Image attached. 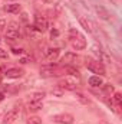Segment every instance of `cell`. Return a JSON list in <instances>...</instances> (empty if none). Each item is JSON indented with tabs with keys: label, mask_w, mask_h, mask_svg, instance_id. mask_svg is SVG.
<instances>
[{
	"label": "cell",
	"mask_w": 122,
	"mask_h": 124,
	"mask_svg": "<svg viewBox=\"0 0 122 124\" xmlns=\"http://www.w3.org/2000/svg\"><path fill=\"white\" fill-rule=\"evenodd\" d=\"M69 40H70V45L73 49L76 51H83L86 48V39L83 35H81L78 31L75 29H70L69 31Z\"/></svg>",
	"instance_id": "obj_1"
},
{
	"label": "cell",
	"mask_w": 122,
	"mask_h": 124,
	"mask_svg": "<svg viewBox=\"0 0 122 124\" xmlns=\"http://www.w3.org/2000/svg\"><path fill=\"white\" fill-rule=\"evenodd\" d=\"M33 28L37 32L43 33V32L47 31V20L45 16H40V15H36L34 16V23H33Z\"/></svg>",
	"instance_id": "obj_6"
},
{
	"label": "cell",
	"mask_w": 122,
	"mask_h": 124,
	"mask_svg": "<svg viewBox=\"0 0 122 124\" xmlns=\"http://www.w3.org/2000/svg\"><path fill=\"white\" fill-rule=\"evenodd\" d=\"M59 54H61V49L59 48H47L45 51V58L49 62H55L59 58Z\"/></svg>",
	"instance_id": "obj_8"
},
{
	"label": "cell",
	"mask_w": 122,
	"mask_h": 124,
	"mask_svg": "<svg viewBox=\"0 0 122 124\" xmlns=\"http://www.w3.org/2000/svg\"><path fill=\"white\" fill-rule=\"evenodd\" d=\"M86 68L92 71L93 74H98L99 77H102V75H106V69H105V66H103V63L99 61H96V59H92V58H86Z\"/></svg>",
	"instance_id": "obj_3"
},
{
	"label": "cell",
	"mask_w": 122,
	"mask_h": 124,
	"mask_svg": "<svg viewBox=\"0 0 122 124\" xmlns=\"http://www.w3.org/2000/svg\"><path fill=\"white\" fill-rule=\"evenodd\" d=\"M81 58L76 55V54H73V52H68V54H65V56L62 58V63L63 65H72V63H76V61H79Z\"/></svg>",
	"instance_id": "obj_12"
},
{
	"label": "cell",
	"mask_w": 122,
	"mask_h": 124,
	"mask_svg": "<svg viewBox=\"0 0 122 124\" xmlns=\"http://www.w3.org/2000/svg\"><path fill=\"white\" fill-rule=\"evenodd\" d=\"M50 36H52V38H58V36H59V32L56 31V29H53V31L50 32Z\"/></svg>",
	"instance_id": "obj_27"
},
{
	"label": "cell",
	"mask_w": 122,
	"mask_h": 124,
	"mask_svg": "<svg viewBox=\"0 0 122 124\" xmlns=\"http://www.w3.org/2000/svg\"><path fill=\"white\" fill-rule=\"evenodd\" d=\"M114 102L119 107L122 104V95H121V93H114Z\"/></svg>",
	"instance_id": "obj_20"
},
{
	"label": "cell",
	"mask_w": 122,
	"mask_h": 124,
	"mask_svg": "<svg viewBox=\"0 0 122 124\" xmlns=\"http://www.w3.org/2000/svg\"><path fill=\"white\" fill-rule=\"evenodd\" d=\"M19 40L20 39V25L17 22H10L6 29V40Z\"/></svg>",
	"instance_id": "obj_2"
},
{
	"label": "cell",
	"mask_w": 122,
	"mask_h": 124,
	"mask_svg": "<svg viewBox=\"0 0 122 124\" xmlns=\"http://www.w3.org/2000/svg\"><path fill=\"white\" fill-rule=\"evenodd\" d=\"M43 97H45V93H34L30 100H43Z\"/></svg>",
	"instance_id": "obj_23"
},
{
	"label": "cell",
	"mask_w": 122,
	"mask_h": 124,
	"mask_svg": "<svg viewBox=\"0 0 122 124\" xmlns=\"http://www.w3.org/2000/svg\"><path fill=\"white\" fill-rule=\"evenodd\" d=\"M17 116H19V108H12V110L7 111V114L4 116L3 124H13L17 120Z\"/></svg>",
	"instance_id": "obj_9"
},
{
	"label": "cell",
	"mask_w": 122,
	"mask_h": 124,
	"mask_svg": "<svg viewBox=\"0 0 122 124\" xmlns=\"http://www.w3.org/2000/svg\"><path fill=\"white\" fill-rule=\"evenodd\" d=\"M79 23L82 25V28H83L85 31H88L89 33H95V29H93V28H95V25L92 23L91 20H88V19H85V17H82V16H81V17H79Z\"/></svg>",
	"instance_id": "obj_14"
},
{
	"label": "cell",
	"mask_w": 122,
	"mask_h": 124,
	"mask_svg": "<svg viewBox=\"0 0 122 124\" xmlns=\"http://www.w3.org/2000/svg\"><path fill=\"white\" fill-rule=\"evenodd\" d=\"M42 108H43L42 100H30V102H29V105H27V110L32 111V113L39 111V110H42Z\"/></svg>",
	"instance_id": "obj_15"
},
{
	"label": "cell",
	"mask_w": 122,
	"mask_h": 124,
	"mask_svg": "<svg viewBox=\"0 0 122 124\" xmlns=\"http://www.w3.org/2000/svg\"><path fill=\"white\" fill-rule=\"evenodd\" d=\"M95 12L98 13V16L101 17V19H103V20H111V13L108 12V9H105L103 6H101V4H96L95 6Z\"/></svg>",
	"instance_id": "obj_11"
},
{
	"label": "cell",
	"mask_w": 122,
	"mask_h": 124,
	"mask_svg": "<svg viewBox=\"0 0 122 124\" xmlns=\"http://www.w3.org/2000/svg\"><path fill=\"white\" fill-rule=\"evenodd\" d=\"M6 28V20L4 19H0V31H3Z\"/></svg>",
	"instance_id": "obj_26"
},
{
	"label": "cell",
	"mask_w": 122,
	"mask_h": 124,
	"mask_svg": "<svg viewBox=\"0 0 122 124\" xmlns=\"http://www.w3.org/2000/svg\"><path fill=\"white\" fill-rule=\"evenodd\" d=\"M0 58H1V59H6V58H7V52H6L4 49H1V48H0Z\"/></svg>",
	"instance_id": "obj_25"
},
{
	"label": "cell",
	"mask_w": 122,
	"mask_h": 124,
	"mask_svg": "<svg viewBox=\"0 0 122 124\" xmlns=\"http://www.w3.org/2000/svg\"><path fill=\"white\" fill-rule=\"evenodd\" d=\"M89 85L91 87H102V84H103V81H102V78L99 77V75H93L89 78Z\"/></svg>",
	"instance_id": "obj_18"
},
{
	"label": "cell",
	"mask_w": 122,
	"mask_h": 124,
	"mask_svg": "<svg viewBox=\"0 0 122 124\" xmlns=\"http://www.w3.org/2000/svg\"><path fill=\"white\" fill-rule=\"evenodd\" d=\"M52 121L58 124H73L75 121V117L69 113H62V114H56L52 117Z\"/></svg>",
	"instance_id": "obj_5"
},
{
	"label": "cell",
	"mask_w": 122,
	"mask_h": 124,
	"mask_svg": "<svg viewBox=\"0 0 122 124\" xmlns=\"http://www.w3.org/2000/svg\"><path fill=\"white\" fill-rule=\"evenodd\" d=\"M40 75L43 78H52V77H59L61 74V68L56 65H45L40 68Z\"/></svg>",
	"instance_id": "obj_4"
},
{
	"label": "cell",
	"mask_w": 122,
	"mask_h": 124,
	"mask_svg": "<svg viewBox=\"0 0 122 124\" xmlns=\"http://www.w3.org/2000/svg\"><path fill=\"white\" fill-rule=\"evenodd\" d=\"M12 52H13L14 55H22V54H23L25 51H23L22 48H13V49H12Z\"/></svg>",
	"instance_id": "obj_24"
},
{
	"label": "cell",
	"mask_w": 122,
	"mask_h": 124,
	"mask_svg": "<svg viewBox=\"0 0 122 124\" xmlns=\"http://www.w3.org/2000/svg\"><path fill=\"white\" fill-rule=\"evenodd\" d=\"M26 124H42V118H39V117H29L27 118V123Z\"/></svg>",
	"instance_id": "obj_21"
},
{
	"label": "cell",
	"mask_w": 122,
	"mask_h": 124,
	"mask_svg": "<svg viewBox=\"0 0 122 124\" xmlns=\"http://www.w3.org/2000/svg\"><path fill=\"white\" fill-rule=\"evenodd\" d=\"M93 52H95V54L98 55V58H99L98 61H99V62H102V63H103V62H106V63H112L111 58H109V56H108V55H106V54H105V52H103L102 49H99V48H98L96 45L93 46Z\"/></svg>",
	"instance_id": "obj_13"
},
{
	"label": "cell",
	"mask_w": 122,
	"mask_h": 124,
	"mask_svg": "<svg viewBox=\"0 0 122 124\" xmlns=\"http://www.w3.org/2000/svg\"><path fill=\"white\" fill-rule=\"evenodd\" d=\"M29 62V58H23V59H20V63H27Z\"/></svg>",
	"instance_id": "obj_28"
},
{
	"label": "cell",
	"mask_w": 122,
	"mask_h": 124,
	"mask_svg": "<svg viewBox=\"0 0 122 124\" xmlns=\"http://www.w3.org/2000/svg\"><path fill=\"white\" fill-rule=\"evenodd\" d=\"M65 72H66V74H69V75H72V77H76V78H79V77H81L79 69H78L76 66H73V65H66V66H65Z\"/></svg>",
	"instance_id": "obj_17"
},
{
	"label": "cell",
	"mask_w": 122,
	"mask_h": 124,
	"mask_svg": "<svg viewBox=\"0 0 122 124\" xmlns=\"http://www.w3.org/2000/svg\"><path fill=\"white\" fill-rule=\"evenodd\" d=\"M0 74H1V66H0Z\"/></svg>",
	"instance_id": "obj_31"
},
{
	"label": "cell",
	"mask_w": 122,
	"mask_h": 124,
	"mask_svg": "<svg viewBox=\"0 0 122 124\" xmlns=\"http://www.w3.org/2000/svg\"><path fill=\"white\" fill-rule=\"evenodd\" d=\"M3 100H4V94H3V93H0V102H1Z\"/></svg>",
	"instance_id": "obj_29"
},
{
	"label": "cell",
	"mask_w": 122,
	"mask_h": 124,
	"mask_svg": "<svg viewBox=\"0 0 122 124\" xmlns=\"http://www.w3.org/2000/svg\"><path fill=\"white\" fill-rule=\"evenodd\" d=\"M75 97H76V100H79L82 104H89V98L85 97L82 93H75Z\"/></svg>",
	"instance_id": "obj_19"
},
{
	"label": "cell",
	"mask_w": 122,
	"mask_h": 124,
	"mask_svg": "<svg viewBox=\"0 0 122 124\" xmlns=\"http://www.w3.org/2000/svg\"><path fill=\"white\" fill-rule=\"evenodd\" d=\"M0 82H1V74H0Z\"/></svg>",
	"instance_id": "obj_30"
},
{
	"label": "cell",
	"mask_w": 122,
	"mask_h": 124,
	"mask_svg": "<svg viewBox=\"0 0 122 124\" xmlns=\"http://www.w3.org/2000/svg\"><path fill=\"white\" fill-rule=\"evenodd\" d=\"M23 69H19V68H9V69H6V72H4V77H7V78H12V79H16V78H20V77H23Z\"/></svg>",
	"instance_id": "obj_10"
},
{
	"label": "cell",
	"mask_w": 122,
	"mask_h": 124,
	"mask_svg": "<svg viewBox=\"0 0 122 124\" xmlns=\"http://www.w3.org/2000/svg\"><path fill=\"white\" fill-rule=\"evenodd\" d=\"M58 87L62 88V90H69V91H75L76 90V81L73 79H68V78H63L58 82Z\"/></svg>",
	"instance_id": "obj_7"
},
{
	"label": "cell",
	"mask_w": 122,
	"mask_h": 124,
	"mask_svg": "<svg viewBox=\"0 0 122 124\" xmlns=\"http://www.w3.org/2000/svg\"><path fill=\"white\" fill-rule=\"evenodd\" d=\"M0 40H1V39H0Z\"/></svg>",
	"instance_id": "obj_32"
},
{
	"label": "cell",
	"mask_w": 122,
	"mask_h": 124,
	"mask_svg": "<svg viewBox=\"0 0 122 124\" xmlns=\"http://www.w3.org/2000/svg\"><path fill=\"white\" fill-rule=\"evenodd\" d=\"M4 10L7 13H19L22 10V6L19 3H10V4H6L4 6Z\"/></svg>",
	"instance_id": "obj_16"
},
{
	"label": "cell",
	"mask_w": 122,
	"mask_h": 124,
	"mask_svg": "<svg viewBox=\"0 0 122 124\" xmlns=\"http://www.w3.org/2000/svg\"><path fill=\"white\" fill-rule=\"evenodd\" d=\"M102 87H103V91H105L106 94L115 93V90H114V85H111V84H102Z\"/></svg>",
	"instance_id": "obj_22"
}]
</instances>
